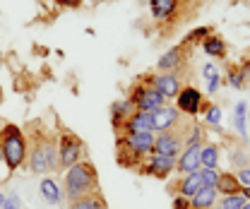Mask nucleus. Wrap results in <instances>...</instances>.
Here are the masks:
<instances>
[{"label": "nucleus", "mask_w": 250, "mask_h": 209, "mask_svg": "<svg viewBox=\"0 0 250 209\" xmlns=\"http://www.w3.org/2000/svg\"><path fill=\"white\" fill-rule=\"evenodd\" d=\"M27 159L34 173L43 176L48 171H58V137H53L48 130L41 127V123L29 125V145Z\"/></svg>", "instance_id": "nucleus-1"}, {"label": "nucleus", "mask_w": 250, "mask_h": 209, "mask_svg": "<svg viewBox=\"0 0 250 209\" xmlns=\"http://www.w3.org/2000/svg\"><path fill=\"white\" fill-rule=\"evenodd\" d=\"M96 190H99V171L89 159H82V161H77L75 166H70L65 171L62 200L72 202V200H80L84 195H92Z\"/></svg>", "instance_id": "nucleus-2"}, {"label": "nucleus", "mask_w": 250, "mask_h": 209, "mask_svg": "<svg viewBox=\"0 0 250 209\" xmlns=\"http://www.w3.org/2000/svg\"><path fill=\"white\" fill-rule=\"evenodd\" d=\"M0 147H2V156H5V166L10 173L20 171L27 164V135L20 125L12 123H2L0 125Z\"/></svg>", "instance_id": "nucleus-3"}, {"label": "nucleus", "mask_w": 250, "mask_h": 209, "mask_svg": "<svg viewBox=\"0 0 250 209\" xmlns=\"http://www.w3.org/2000/svg\"><path fill=\"white\" fill-rule=\"evenodd\" d=\"M127 99L135 104V108H137V111H156V108H161V106L166 104V99L159 94V89L152 84V80H149V77H147V80H145V77H140V80L130 87Z\"/></svg>", "instance_id": "nucleus-4"}, {"label": "nucleus", "mask_w": 250, "mask_h": 209, "mask_svg": "<svg viewBox=\"0 0 250 209\" xmlns=\"http://www.w3.org/2000/svg\"><path fill=\"white\" fill-rule=\"evenodd\" d=\"M84 151H87V145L82 142L80 135H75L70 130H62L58 135V168L67 171L70 166H75L77 161L84 159Z\"/></svg>", "instance_id": "nucleus-5"}, {"label": "nucleus", "mask_w": 250, "mask_h": 209, "mask_svg": "<svg viewBox=\"0 0 250 209\" xmlns=\"http://www.w3.org/2000/svg\"><path fill=\"white\" fill-rule=\"evenodd\" d=\"M181 151H183V127H176V130H171V132H159V135H154L152 154L178 159Z\"/></svg>", "instance_id": "nucleus-6"}, {"label": "nucleus", "mask_w": 250, "mask_h": 209, "mask_svg": "<svg viewBox=\"0 0 250 209\" xmlns=\"http://www.w3.org/2000/svg\"><path fill=\"white\" fill-rule=\"evenodd\" d=\"M173 171H176V159L161 156V154H149V156L137 166V173H142V176H154V178H159V180L168 178Z\"/></svg>", "instance_id": "nucleus-7"}, {"label": "nucleus", "mask_w": 250, "mask_h": 209, "mask_svg": "<svg viewBox=\"0 0 250 209\" xmlns=\"http://www.w3.org/2000/svg\"><path fill=\"white\" fill-rule=\"evenodd\" d=\"M181 118H183V113L176 106H168V104H164L161 108L152 111V130H154V135L171 132V130L181 127Z\"/></svg>", "instance_id": "nucleus-8"}, {"label": "nucleus", "mask_w": 250, "mask_h": 209, "mask_svg": "<svg viewBox=\"0 0 250 209\" xmlns=\"http://www.w3.org/2000/svg\"><path fill=\"white\" fill-rule=\"evenodd\" d=\"M176 101V108L183 113V116H188V118H195L200 111H202V91L195 89V87H183L181 89V94L173 99Z\"/></svg>", "instance_id": "nucleus-9"}, {"label": "nucleus", "mask_w": 250, "mask_h": 209, "mask_svg": "<svg viewBox=\"0 0 250 209\" xmlns=\"http://www.w3.org/2000/svg\"><path fill=\"white\" fill-rule=\"evenodd\" d=\"M152 80V84H154L156 89H159V94L168 101V99H176L178 94H181V77L176 75V72H159V75H154V77H149Z\"/></svg>", "instance_id": "nucleus-10"}, {"label": "nucleus", "mask_w": 250, "mask_h": 209, "mask_svg": "<svg viewBox=\"0 0 250 209\" xmlns=\"http://www.w3.org/2000/svg\"><path fill=\"white\" fill-rule=\"evenodd\" d=\"M135 111H137V108H135V104H132L127 96H125V99H118V101H113V104H111V125H113L116 135L123 130L125 120L130 118Z\"/></svg>", "instance_id": "nucleus-11"}, {"label": "nucleus", "mask_w": 250, "mask_h": 209, "mask_svg": "<svg viewBox=\"0 0 250 209\" xmlns=\"http://www.w3.org/2000/svg\"><path fill=\"white\" fill-rule=\"evenodd\" d=\"M125 135H137V132H154L152 130V111H135L130 118L125 120L123 130ZM118 132V135H121Z\"/></svg>", "instance_id": "nucleus-12"}, {"label": "nucleus", "mask_w": 250, "mask_h": 209, "mask_svg": "<svg viewBox=\"0 0 250 209\" xmlns=\"http://www.w3.org/2000/svg\"><path fill=\"white\" fill-rule=\"evenodd\" d=\"M176 171L181 176L200 171V147H186L176 159Z\"/></svg>", "instance_id": "nucleus-13"}, {"label": "nucleus", "mask_w": 250, "mask_h": 209, "mask_svg": "<svg viewBox=\"0 0 250 209\" xmlns=\"http://www.w3.org/2000/svg\"><path fill=\"white\" fill-rule=\"evenodd\" d=\"M186 43H181V46H173L171 51H166L159 63H156V67H159V72H176L181 65H183V58H186Z\"/></svg>", "instance_id": "nucleus-14"}, {"label": "nucleus", "mask_w": 250, "mask_h": 209, "mask_svg": "<svg viewBox=\"0 0 250 209\" xmlns=\"http://www.w3.org/2000/svg\"><path fill=\"white\" fill-rule=\"evenodd\" d=\"M217 192L221 197H229V195H241L243 192V185L238 176L233 171H219V178H217Z\"/></svg>", "instance_id": "nucleus-15"}, {"label": "nucleus", "mask_w": 250, "mask_h": 209, "mask_svg": "<svg viewBox=\"0 0 250 209\" xmlns=\"http://www.w3.org/2000/svg\"><path fill=\"white\" fill-rule=\"evenodd\" d=\"M178 7H181V0H149V10L156 22H166V20L176 17Z\"/></svg>", "instance_id": "nucleus-16"}, {"label": "nucleus", "mask_w": 250, "mask_h": 209, "mask_svg": "<svg viewBox=\"0 0 250 209\" xmlns=\"http://www.w3.org/2000/svg\"><path fill=\"white\" fill-rule=\"evenodd\" d=\"M217 188H209V185H202L192 197H190V207L192 209H212L217 205Z\"/></svg>", "instance_id": "nucleus-17"}, {"label": "nucleus", "mask_w": 250, "mask_h": 209, "mask_svg": "<svg viewBox=\"0 0 250 209\" xmlns=\"http://www.w3.org/2000/svg\"><path fill=\"white\" fill-rule=\"evenodd\" d=\"M202 188V176H200V171H195V173H188V176H183V178L178 180V185L173 188L176 190V195H183V197H192L197 190Z\"/></svg>", "instance_id": "nucleus-18"}, {"label": "nucleus", "mask_w": 250, "mask_h": 209, "mask_svg": "<svg viewBox=\"0 0 250 209\" xmlns=\"http://www.w3.org/2000/svg\"><path fill=\"white\" fill-rule=\"evenodd\" d=\"M70 209H108V202L106 197L101 195V190H96L92 195H84L80 200H72L70 202Z\"/></svg>", "instance_id": "nucleus-19"}, {"label": "nucleus", "mask_w": 250, "mask_h": 209, "mask_svg": "<svg viewBox=\"0 0 250 209\" xmlns=\"http://www.w3.org/2000/svg\"><path fill=\"white\" fill-rule=\"evenodd\" d=\"M39 190H41V197H43L48 205H58V202H62V188L53 178H43L41 185H39Z\"/></svg>", "instance_id": "nucleus-20"}, {"label": "nucleus", "mask_w": 250, "mask_h": 209, "mask_svg": "<svg viewBox=\"0 0 250 209\" xmlns=\"http://www.w3.org/2000/svg\"><path fill=\"white\" fill-rule=\"evenodd\" d=\"M205 137H207L205 127L192 120V123L188 125V132H183V149H186V147H202V145H205Z\"/></svg>", "instance_id": "nucleus-21"}, {"label": "nucleus", "mask_w": 250, "mask_h": 209, "mask_svg": "<svg viewBox=\"0 0 250 209\" xmlns=\"http://www.w3.org/2000/svg\"><path fill=\"white\" fill-rule=\"evenodd\" d=\"M202 51H205L207 56H212V58H224V56H226V43H224L221 36L209 34V36L202 41Z\"/></svg>", "instance_id": "nucleus-22"}, {"label": "nucleus", "mask_w": 250, "mask_h": 209, "mask_svg": "<svg viewBox=\"0 0 250 209\" xmlns=\"http://www.w3.org/2000/svg\"><path fill=\"white\" fill-rule=\"evenodd\" d=\"M219 166V147L202 145L200 147V168H217Z\"/></svg>", "instance_id": "nucleus-23"}, {"label": "nucleus", "mask_w": 250, "mask_h": 209, "mask_svg": "<svg viewBox=\"0 0 250 209\" xmlns=\"http://www.w3.org/2000/svg\"><path fill=\"white\" fill-rule=\"evenodd\" d=\"M202 77L207 80V91H209V94H217L219 84H221V72L217 70L214 63H207V65L202 67Z\"/></svg>", "instance_id": "nucleus-24"}, {"label": "nucleus", "mask_w": 250, "mask_h": 209, "mask_svg": "<svg viewBox=\"0 0 250 209\" xmlns=\"http://www.w3.org/2000/svg\"><path fill=\"white\" fill-rule=\"evenodd\" d=\"M246 111H248V106H246V101H241V104L236 106V113H233V125H236V132H238L241 137L248 135V130H246Z\"/></svg>", "instance_id": "nucleus-25"}, {"label": "nucleus", "mask_w": 250, "mask_h": 209, "mask_svg": "<svg viewBox=\"0 0 250 209\" xmlns=\"http://www.w3.org/2000/svg\"><path fill=\"white\" fill-rule=\"evenodd\" d=\"M209 34H212V27H200V29H192V31H190V34L186 36V41H183V43H186V46H195V43H202V41H205V39H207Z\"/></svg>", "instance_id": "nucleus-26"}, {"label": "nucleus", "mask_w": 250, "mask_h": 209, "mask_svg": "<svg viewBox=\"0 0 250 209\" xmlns=\"http://www.w3.org/2000/svg\"><path fill=\"white\" fill-rule=\"evenodd\" d=\"M248 200L243 197V192L241 195H229V197H221V205L219 207L224 209H243V205H246Z\"/></svg>", "instance_id": "nucleus-27"}, {"label": "nucleus", "mask_w": 250, "mask_h": 209, "mask_svg": "<svg viewBox=\"0 0 250 209\" xmlns=\"http://www.w3.org/2000/svg\"><path fill=\"white\" fill-rule=\"evenodd\" d=\"M202 108L207 111V113H205V120H207L209 125H221V108H219V106H207V104H202Z\"/></svg>", "instance_id": "nucleus-28"}, {"label": "nucleus", "mask_w": 250, "mask_h": 209, "mask_svg": "<svg viewBox=\"0 0 250 209\" xmlns=\"http://www.w3.org/2000/svg\"><path fill=\"white\" fill-rule=\"evenodd\" d=\"M200 176H202V185L214 188V185H217V178H219V171L217 168H200Z\"/></svg>", "instance_id": "nucleus-29"}, {"label": "nucleus", "mask_w": 250, "mask_h": 209, "mask_svg": "<svg viewBox=\"0 0 250 209\" xmlns=\"http://www.w3.org/2000/svg\"><path fill=\"white\" fill-rule=\"evenodd\" d=\"M229 84L236 87V89H241V87L246 84V75H243L241 70H231V72H229Z\"/></svg>", "instance_id": "nucleus-30"}, {"label": "nucleus", "mask_w": 250, "mask_h": 209, "mask_svg": "<svg viewBox=\"0 0 250 209\" xmlns=\"http://www.w3.org/2000/svg\"><path fill=\"white\" fill-rule=\"evenodd\" d=\"M20 195L17 192H10V195H5V200H2V209H20Z\"/></svg>", "instance_id": "nucleus-31"}, {"label": "nucleus", "mask_w": 250, "mask_h": 209, "mask_svg": "<svg viewBox=\"0 0 250 209\" xmlns=\"http://www.w3.org/2000/svg\"><path fill=\"white\" fill-rule=\"evenodd\" d=\"M61 7H67V10H80L84 5V0H56Z\"/></svg>", "instance_id": "nucleus-32"}, {"label": "nucleus", "mask_w": 250, "mask_h": 209, "mask_svg": "<svg viewBox=\"0 0 250 209\" xmlns=\"http://www.w3.org/2000/svg\"><path fill=\"white\" fill-rule=\"evenodd\" d=\"M173 209H192V207H190V200H188V197L176 195V197H173Z\"/></svg>", "instance_id": "nucleus-33"}, {"label": "nucleus", "mask_w": 250, "mask_h": 209, "mask_svg": "<svg viewBox=\"0 0 250 209\" xmlns=\"http://www.w3.org/2000/svg\"><path fill=\"white\" fill-rule=\"evenodd\" d=\"M236 176H238V180H241V185H243V188H250V166L248 168L236 171Z\"/></svg>", "instance_id": "nucleus-34"}, {"label": "nucleus", "mask_w": 250, "mask_h": 209, "mask_svg": "<svg viewBox=\"0 0 250 209\" xmlns=\"http://www.w3.org/2000/svg\"><path fill=\"white\" fill-rule=\"evenodd\" d=\"M0 125H2V123H0ZM0 171H5L7 176H12V173L7 171V166H5V156H2V147H0Z\"/></svg>", "instance_id": "nucleus-35"}, {"label": "nucleus", "mask_w": 250, "mask_h": 209, "mask_svg": "<svg viewBox=\"0 0 250 209\" xmlns=\"http://www.w3.org/2000/svg\"><path fill=\"white\" fill-rule=\"evenodd\" d=\"M243 197H246V200H250V188H243Z\"/></svg>", "instance_id": "nucleus-36"}, {"label": "nucleus", "mask_w": 250, "mask_h": 209, "mask_svg": "<svg viewBox=\"0 0 250 209\" xmlns=\"http://www.w3.org/2000/svg\"><path fill=\"white\" fill-rule=\"evenodd\" d=\"M2 200H5V195H2V192H0V209H2Z\"/></svg>", "instance_id": "nucleus-37"}, {"label": "nucleus", "mask_w": 250, "mask_h": 209, "mask_svg": "<svg viewBox=\"0 0 250 209\" xmlns=\"http://www.w3.org/2000/svg\"><path fill=\"white\" fill-rule=\"evenodd\" d=\"M243 209H250V200H248V202H246V205H243Z\"/></svg>", "instance_id": "nucleus-38"}, {"label": "nucleus", "mask_w": 250, "mask_h": 209, "mask_svg": "<svg viewBox=\"0 0 250 209\" xmlns=\"http://www.w3.org/2000/svg\"><path fill=\"white\" fill-rule=\"evenodd\" d=\"M0 104H2V87H0Z\"/></svg>", "instance_id": "nucleus-39"}, {"label": "nucleus", "mask_w": 250, "mask_h": 209, "mask_svg": "<svg viewBox=\"0 0 250 209\" xmlns=\"http://www.w3.org/2000/svg\"><path fill=\"white\" fill-rule=\"evenodd\" d=\"M212 209H224V207H212Z\"/></svg>", "instance_id": "nucleus-40"}]
</instances>
